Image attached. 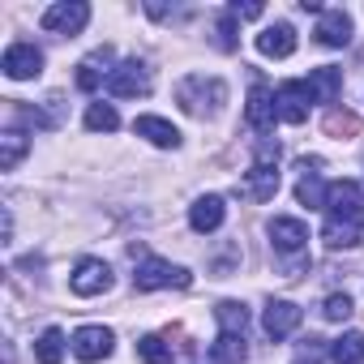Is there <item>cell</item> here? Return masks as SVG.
<instances>
[{
	"label": "cell",
	"instance_id": "obj_14",
	"mask_svg": "<svg viewBox=\"0 0 364 364\" xmlns=\"http://www.w3.org/2000/svg\"><path fill=\"white\" fill-rule=\"evenodd\" d=\"M223 219H228V202L219 198V193H206V198H198L193 206H189V228L193 232H219L223 228Z\"/></svg>",
	"mask_w": 364,
	"mask_h": 364
},
{
	"label": "cell",
	"instance_id": "obj_10",
	"mask_svg": "<svg viewBox=\"0 0 364 364\" xmlns=\"http://www.w3.org/2000/svg\"><path fill=\"white\" fill-rule=\"evenodd\" d=\"M112 343H116V334H112L107 326H82V330L69 338L73 355H77V360H86V364L107 360V355H112Z\"/></svg>",
	"mask_w": 364,
	"mask_h": 364
},
{
	"label": "cell",
	"instance_id": "obj_25",
	"mask_svg": "<svg viewBox=\"0 0 364 364\" xmlns=\"http://www.w3.org/2000/svg\"><path fill=\"white\" fill-rule=\"evenodd\" d=\"M137 360L141 364H171L176 351H171V343L163 334H146V338H137Z\"/></svg>",
	"mask_w": 364,
	"mask_h": 364
},
{
	"label": "cell",
	"instance_id": "obj_20",
	"mask_svg": "<svg viewBox=\"0 0 364 364\" xmlns=\"http://www.w3.org/2000/svg\"><path fill=\"white\" fill-rule=\"evenodd\" d=\"M249 355V343L245 334H232V330H219V338L210 343V351L198 360V364H240Z\"/></svg>",
	"mask_w": 364,
	"mask_h": 364
},
{
	"label": "cell",
	"instance_id": "obj_21",
	"mask_svg": "<svg viewBox=\"0 0 364 364\" xmlns=\"http://www.w3.org/2000/svg\"><path fill=\"white\" fill-rule=\"evenodd\" d=\"M279 120L287 124H304L309 120V95L300 82H283L279 86Z\"/></svg>",
	"mask_w": 364,
	"mask_h": 364
},
{
	"label": "cell",
	"instance_id": "obj_17",
	"mask_svg": "<svg viewBox=\"0 0 364 364\" xmlns=\"http://www.w3.org/2000/svg\"><path fill=\"white\" fill-rule=\"evenodd\" d=\"M116 56H112V48H99V52H90L82 65H77V90H99V86H107V77H112V65Z\"/></svg>",
	"mask_w": 364,
	"mask_h": 364
},
{
	"label": "cell",
	"instance_id": "obj_26",
	"mask_svg": "<svg viewBox=\"0 0 364 364\" xmlns=\"http://www.w3.org/2000/svg\"><path fill=\"white\" fill-rule=\"evenodd\" d=\"M35 360H39V364H60V360H65V334H60L56 326L39 334V343H35Z\"/></svg>",
	"mask_w": 364,
	"mask_h": 364
},
{
	"label": "cell",
	"instance_id": "obj_23",
	"mask_svg": "<svg viewBox=\"0 0 364 364\" xmlns=\"http://www.w3.org/2000/svg\"><path fill=\"white\" fill-rule=\"evenodd\" d=\"M330 360H334V364H364V334H360V330H347L343 338H334Z\"/></svg>",
	"mask_w": 364,
	"mask_h": 364
},
{
	"label": "cell",
	"instance_id": "obj_12",
	"mask_svg": "<svg viewBox=\"0 0 364 364\" xmlns=\"http://www.w3.org/2000/svg\"><path fill=\"white\" fill-rule=\"evenodd\" d=\"M304 321V313H300V304H291V300H270L266 304V313H262V330L279 343V338H287L296 326Z\"/></svg>",
	"mask_w": 364,
	"mask_h": 364
},
{
	"label": "cell",
	"instance_id": "obj_22",
	"mask_svg": "<svg viewBox=\"0 0 364 364\" xmlns=\"http://www.w3.org/2000/svg\"><path fill=\"white\" fill-rule=\"evenodd\" d=\"M26 150H31V137L22 129H9L5 137H0V171H14L26 159Z\"/></svg>",
	"mask_w": 364,
	"mask_h": 364
},
{
	"label": "cell",
	"instance_id": "obj_15",
	"mask_svg": "<svg viewBox=\"0 0 364 364\" xmlns=\"http://www.w3.org/2000/svg\"><path fill=\"white\" fill-rule=\"evenodd\" d=\"M321 163L317 159H300V180H296V202L300 206H321L326 210V185H321V171H317Z\"/></svg>",
	"mask_w": 364,
	"mask_h": 364
},
{
	"label": "cell",
	"instance_id": "obj_13",
	"mask_svg": "<svg viewBox=\"0 0 364 364\" xmlns=\"http://www.w3.org/2000/svg\"><path fill=\"white\" fill-rule=\"evenodd\" d=\"M304 95H309V103H334L338 95H343V69H334V65H321V69H313L304 82Z\"/></svg>",
	"mask_w": 364,
	"mask_h": 364
},
{
	"label": "cell",
	"instance_id": "obj_7",
	"mask_svg": "<svg viewBox=\"0 0 364 364\" xmlns=\"http://www.w3.org/2000/svg\"><path fill=\"white\" fill-rule=\"evenodd\" d=\"M69 287H73V296H103L112 287V266L103 257H82L69 274Z\"/></svg>",
	"mask_w": 364,
	"mask_h": 364
},
{
	"label": "cell",
	"instance_id": "obj_11",
	"mask_svg": "<svg viewBox=\"0 0 364 364\" xmlns=\"http://www.w3.org/2000/svg\"><path fill=\"white\" fill-rule=\"evenodd\" d=\"M245 120H249V129L270 133L274 120H279V95L266 90V86H253L249 90V103H245Z\"/></svg>",
	"mask_w": 364,
	"mask_h": 364
},
{
	"label": "cell",
	"instance_id": "obj_27",
	"mask_svg": "<svg viewBox=\"0 0 364 364\" xmlns=\"http://www.w3.org/2000/svg\"><path fill=\"white\" fill-rule=\"evenodd\" d=\"M86 129H90V133H116V129H120L116 107H112V103H90V107H86Z\"/></svg>",
	"mask_w": 364,
	"mask_h": 364
},
{
	"label": "cell",
	"instance_id": "obj_1",
	"mask_svg": "<svg viewBox=\"0 0 364 364\" xmlns=\"http://www.w3.org/2000/svg\"><path fill=\"white\" fill-rule=\"evenodd\" d=\"M360 223H364V189L355 180H334L326 193V228H321L326 249H355Z\"/></svg>",
	"mask_w": 364,
	"mask_h": 364
},
{
	"label": "cell",
	"instance_id": "obj_30",
	"mask_svg": "<svg viewBox=\"0 0 364 364\" xmlns=\"http://www.w3.org/2000/svg\"><path fill=\"white\" fill-rule=\"evenodd\" d=\"M215 43H219L223 52L236 48V18H232V14H223V22H219V39H215Z\"/></svg>",
	"mask_w": 364,
	"mask_h": 364
},
{
	"label": "cell",
	"instance_id": "obj_8",
	"mask_svg": "<svg viewBox=\"0 0 364 364\" xmlns=\"http://www.w3.org/2000/svg\"><path fill=\"white\" fill-rule=\"evenodd\" d=\"M86 22H90V5H82V0H60V5H52L43 14L48 35H82Z\"/></svg>",
	"mask_w": 364,
	"mask_h": 364
},
{
	"label": "cell",
	"instance_id": "obj_28",
	"mask_svg": "<svg viewBox=\"0 0 364 364\" xmlns=\"http://www.w3.org/2000/svg\"><path fill=\"white\" fill-rule=\"evenodd\" d=\"M321 129H326L330 137H355V133H360V116H355V112H343V107H330Z\"/></svg>",
	"mask_w": 364,
	"mask_h": 364
},
{
	"label": "cell",
	"instance_id": "obj_4",
	"mask_svg": "<svg viewBox=\"0 0 364 364\" xmlns=\"http://www.w3.org/2000/svg\"><path fill=\"white\" fill-rule=\"evenodd\" d=\"M279 146H262L257 150V159H253V167L245 171V180H240V198H249V202H270L274 193H279Z\"/></svg>",
	"mask_w": 364,
	"mask_h": 364
},
{
	"label": "cell",
	"instance_id": "obj_2",
	"mask_svg": "<svg viewBox=\"0 0 364 364\" xmlns=\"http://www.w3.org/2000/svg\"><path fill=\"white\" fill-rule=\"evenodd\" d=\"M176 103L185 107L189 116H215L228 103V86L223 77H206V73H189L185 82H176Z\"/></svg>",
	"mask_w": 364,
	"mask_h": 364
},
{
	"label": "cell",
	"instance_id": "obj_3",
	"mask_svg": "<svg viewBox=\"0 0 364 364\" xmlns=\"http://www.w3.org/2000/svg\"><path fill=\"white\" fill-rule=\"evenodd\" d=\"M266 232H270V245H274V253H279V257H291V262H287V279H296V274L304 270V249H309V228H304L300 219H287V215H274V219L266 223Z\"/></svg>",
	"mask_w": 364,
	"mask_h": 364
},
{
	"label": "cell",
	"instance_id": "obj_5",
	"mask_svg": "<svg viewBox=\"0 0 364 364\" xmlns=\"http://www.w3.org/2000/svg\"><path fill=\"white\" fill-rule=\"evenodd\" d=\"M193 274L176 262H163V257H141L137 270H133V287L137 291H163V287H189Z\"/></svg>",
	"mask_w": 364,
	"mask_h": 364
},
{
	"label": "cell",
	"instance_id": "obj_18",
	"mask_svg": "<svg viewBox=\"0 0 364 364\" xmlns=\"http://www.w3.org/2000/svg\"><path fill=\"white\" fill-rule=\"evenodd\" d=\"M133 133L146 137V141L159 146V150H176V146H180V129H176L171 120H163V116H137V120H133Z\"/></svg>",
	"mask_w": 364,
	"mask_h": 364
},
{
	"label": "cell",
	"instance_id": "obj_24",
	"mask_svg": "<svg viewBox=\"0 0 364 364\" xmlns=\"http://www.w3.org/2000/svg\"><path fill=\"white\" fill-rule=\"evenodd\" d=\"M215 321H219V330L245 334V330H249V309H245L240 300H219V309H215Z\"/></svg>",
	"mask_w": 364,
	"mask_h": 364
},
{
	"label": "cell",
	"instance_id": "obj_19",
	"mask_svg": "<svg viewBox=\"0 0 364 364\" xmlns=\"http://www.w3.org/2000/svg\"><path fill=\"white\" fill-rule=\"evenodd\" d=\"M257 52H262V56H270V60H287V56L296 52V31H291L287 22L266 26V31L257 35Z\"/></svg>",
	"mask_w": 364,
	"mask_h": 364
},
{
	"label": "cell",
	"instance_id": "obj_6",
	"mask_svg": "<svg viewBox=\"0 0 364 364\" xmlns=\"http://www.w3.org/2000/svg\"><path fill=\"white\" fill-rule=\"evenodd\" d=\"M103 90H107L112 99H141V95H150V73H146L141 60H120V65L112 69V77H107Z\"/></svg>",
	"mask_w": 364,
	"mask_h": 364
},
{
	"label": "cell",
	"instance_id": "obj_16",
	"mask_svg": "<svg viewBox=\"0 0 364 364\" xmlns=\"http://www.w3.org/2000/svg\"><path fill=\"white\" fill-rule=\"evenodd\" d=\"M313 35H317L321 48H347V43H351V18H347L343 9H321Z\"/></svg>",
	"mask_w": 364,
	"mask_h": 364
},
{
	"label": "cell",
	"instance_id": "obj_32",
	"mask_svg": "<svg viewBox=\"0 0 364 364\" xmlns=\"http://www.w3.org/2000/svg\"><path fill=\"white\" fill-rule=\"evenodd\" d=\"M228 14H232L236 22H253V18H262L266 9H262V5H253V0H249V5H240V0H236V5H232Z\"/></svg>",
	"mask_w": 364,
	"mask_h": 364
},
{
	"label": "cell",
	"instance_id": "obj_9",
	"mask_svg": "<svg viewBox=\"0 0 364 364\" xmlns=\"http://www.w3.org/2000/svg\"><path fill=\"white\" fill-rule=\"evenodd\" d=\"M0 69H5V77H14V82H31V77L43 73V52L35 43H14V48H5Z\"/></svg>",
	"mask_w": 364,
	"mask_h": 364
},
{
	"label": "cell",
	"instance_id": "obj_31",
	"mask_svg": "<svg viewBox=\"0 0 364 364\" xmlns=\"http://www.w3.org/2000/svg\"><path fill=\"white\" fill-rule=\"evenodd\" d=\"M321 355H326V343L321 338H309V347H300V355L291 364H321Z\"/></svg>",
	"mask_w": 364,
	"mask_h": 364
},
{
	"label": "cell",
	"instance_id": "obj_29",
	"mask_svg": "<svg viewBox=\"0 0 364 364\" xmlns=\"http://www.w3.org/2000/svg\"><path fill=\"white\" fill-rule=\"evenodd\" d=\"M355 309H351V296L347 291H334V296H326V304H321V317L326 321H347Z\"/></svg>",
	"mask_w": 364,
	"mask_h": 364
}]
</instances>
